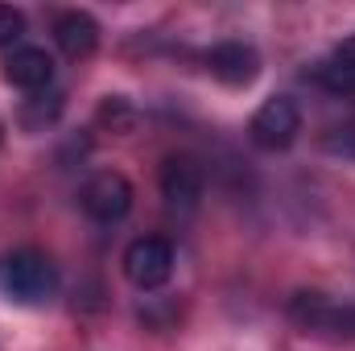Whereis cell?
<instances>
[{"instance_id": "cell-1", "label": "cell", "mask_w": 355, "mask_h": 351, "mask_svg": "<svg viewBox=\"0 0 355 351\" xmlns=\"http://www.w3.org/2000/svg\"><path fill=\"white\" fill-rule=\"evenodd\" d=\"M0 289L17 306H46L58 293V264L42 248H17L0 264Z\"/></svg>"}, {"instance_id": "cell-2", "label": "cell", "mask_w": 355, "mask_h": 351, "mask_svg": "<svg viewBox=\"0 0 355 351\" xmlns=\"http://www.w3.org/2000/svg\"><path fill=\"white\" fill-rule=\"evenodd\" d=\"M289 318L306 331V335H322L335 343H352L355 339V306L352 302H335L318 289H297L289 298Z\"/></svg>"}, {"instance_id": "cell-3", "label": "cell", "mask_w": 355, "mask_h": 351, "mask_svg": "<svg viewBox=\"0 0 355 351\" xmlns=\"http://www.w3.org/2000/svg\"><path fill=\"white\" fill-rule=\"evenodd\" d=\"M297 132H302V108H297V99H289V95L265 99V103L257 108V116L248 120V137H252V145L265 149V153L289 149V145L297 141Z\"/></svg>"}, {"instance_id": "cell-4", "label": "cell", "mask_w": 355, "mask_h": 351, "mask_svg": "<svg viewBox=\"0 0 355 351\" xmlns=\"http://www.w3.org/2000/svg\"><path fill=\"white\" fill-rule=\"evenodd\" d=\"M124 277L137 289H162L174 277V244L166 236H137L124 248Z\"/></svg>"}, {"instance_id": "cell-5", "label": "cell", "mask_w": 355, "mask_h": 351, "mask_svg": "<svg viewBox=\"0 0 355 351\" xmlns=\"http://www.w3.org/2000/svg\"><path fill=\"white\" fill-rule=\"evenodd\" d=\"M132 182L120 174V170H99L83 182L79 190V203L95 223H120L128 211H132Z\"/></svg>"}, {"instance_id": "cell-6", "label": "cell", "mask_w": 355, "mask_h": 351, "mask_svg": "<svg viewBox=\"0 0 355 351\" xmlns=\"http://www.w3.org/2000/svg\"><path fill=\"white\" fill-rule=\"evenodd\" d=\"M157 186H162V198L178 207V211H194L202 203V190H207V174L198 166V157L190 153H170L157 170Z\"/></svg>"}, {"instance_id": "cell-7", "label": "cell", "mask_w": 355, "mask_h": 351, "mask_svg": "<svg viewBox=\"0 0 355 351\" xmlns=\"http://www.w3.org/2000/svg\"><path fill=\"white\" fill-rule=\"evenodd\" d=\"M207 71L211 79H219L223 87H252L261 79V54L248 42H219L207 50Z\"/></svg>"}, {"instance_id": "cell-8", "label": "cell", "mask_w": 355, "mask_h": 351, "mask_svg": "<svg viewBox=\"0 0 355 351\" xmlns=\"http://www.w3.org/2000/svg\"><path fill=\"white\" fill-rule=\"evenodd\" d=\"M4 83L21 91H46L54 83V58L42 50V46H12L8 58H4Z\"/></svg>"}, {"instance_id": "cell-9", "label": "cell", "mask_w": 355, "mask_h": 351, "mask_svg": "<svg viewBox=\"0 0 355 351\" xmlns=\"http://www.w3.org/2000/svg\"><path fill=\"white\" fill-rule=\"evenodd\" d=\"M54 42L67 58H91L95 46H99V21L83 12V8H67L58 21H54Z\"/></svg>"}, {"instance_id": "cell-10", "label": "cell", "mask_w": 355, "mask_h": 351, "mask_svg": "<svg viewBox=\"0 0 355 351\" xmlns=\"http://www.w3.org/2000/svg\"><path fill=\"white\" fill-rule=\"evenodd\" d=\"M58 116H62V95L58 91H33L21 103V112H17V120H21L25 132H46Z\"/></svg>"}, {"instance_id": "cell-11", "label": "cell", "mask_w": 355, "mask_h": 351, "mask_svg": "<svg viewBox=\"0 0 355 351\" xmlns=\"http://www.w3.org/2000/svg\"><path fill=\"white\" fill-rule=\"evenodd\" d=\"M314 79H318L327 91H335V95H355V71L347 67V62H339L335 54H331L327 62H318Z\"/></svg>"}, {"instance_id": "cell-12", "label": "cell", "mask_w": 355, "mask_h": 351, "mask_svg": "<svg viewBox=\"0 0 355 351\" xmlns=\"http://www.w3.org/2000/svg\"><path fill=\"white\" fill-rule=\"evenodd\" d=\"M132 120H137V112H132V103H128L124 95H107V99L99 103V124H107L112 132H128Z\"/></svg>"}, {"instance_id": "cell-13", "label": "cell", "mask_w": 355, "mask_h": 351, "mask_svg": "<svg viewBox=\"0 0 355 351\" xmlns=\"http://www.w3.org/2000/svg\"><path fill=\"white\" fill-rule=\"evenodd\" d=\"M21 33H25V12L12 4H0V46L21 42Z\"/></svg>"}, {"instance_id": "cell-14", "label": "cell", "mask_w": 355, "mask_h": 351, "mask_svg": "<svg viewBox=\"0 0 355 351\" xmlns=\"http://www.w3.org/2000/svg\"><path fill=\"white\" fill-rule=\"evenodd\" d=\"M335 58H339V62H347V67L355 71V37H343V42L335 46Z\"/></svg>"}]
</instances>
